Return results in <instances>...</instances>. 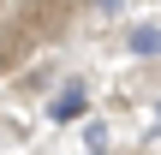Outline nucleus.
Instances as JSON below:
<instances>
[{
  "label": "nucleus",
  "mask_w": 161,
  "mask_h": 155,
  "mask_svg": "<svg viewBox=\"0 0 161 155\" xmlns=\"http://www.w3.org/2000/svg\"><path fill=\"white\" fill-rule=\"evenodd\" d=\"M48 113H54V119H78V113H84V84H66V90L54 96Z\"/></svg>",
  "instance_id": "obj_1"
},
{
  "label": "nucleus",
  "mask_w": 161,
  "mask_h": 155,
  "mask_svg": "<svg viewBox=\"0 0 161 155\" xmlns=\"http://www.w3.org/2000/svg\"><path fill=\"white\" fill-rule=\"evenodd\" d=\"M131 48H137V54L149 60V54L161 48V36H155V24H137V30H131Z\"/></svg>",
  "instance_id": "obj_2"
}]
</instances>
